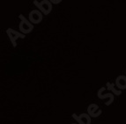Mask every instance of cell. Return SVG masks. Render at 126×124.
Listing matches in <instances>:
<instances>
[]
</instances>
